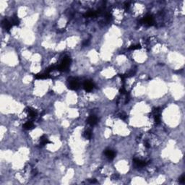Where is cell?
Masks as SVG:
<instances>
[{
	"label": "cell",
	"mask_w": 185,
	"mask_h": 185,
	"mask_svg": "<svg viewBox=\"0 0 185 185\" xmlns=\"http://www.w3.org/2000/svg\"><path fill=\"white\" fill-rule=\"evenodd\" d=\"M69 88L71 90H77L79 87V83L77 79L75 78H70L69 80Z\"/></svg>",
	"instance_id": "cell-3"
},
{
	"label": "cell",
	"mask_w": 185,
	"mask_h": 185,
	"mask_svg": "<svg viewBox=\"0 0 185 185\" xmlns=\"http://www.w3.org/2000/svg\"><path fill=\"white\" fill-rule=\"evenodd\" d=\"M49 139L47 138V137L46 135H43L41 139H40V145L41 146H43L45 145H46L47 143H49Z\"/></svg>",
	"instance_id": "cell-12"
},
{
	"label": "cell",
	"mask_w": 185,
	"mask_h": 185,
	"mask_svg": "<svg viewBox=\"0 0 185 185\" xmlns=\"http://www.w3.org/2000/svg\"><path fill=\"white\" fill-rule=\"evenodd\" d=\"M35 77L36 79H47V78L50 77V76H49V73L46 72L45 73H43V74H38L35 75Z\"/></svg>",
	"instance_id": "cell-10"
},
{
	"label": "cell",
	"mask_w": 185,
	"mask_h": 185,
	"mask_svg": "<svg viewBox=\"0 0 185 185\" xmlns=\"http://www.w3.org/2000/svg\"><path fill=\"white\" fill-rule=\"evenodd\" d=\"M90 183H96V181L95 179H92V180H90Z\"/></svg>",
	"instance_id": "cell-18"
},
{
	"label": "cell",
	"mask_w": 185,
	"mask_h": 185,
	"mask_svg": "<svg viewBox=\"0 0 185 185\" xmlns=\"http://www.w3.org/2000/svg\"><path fill=\"white\" fill-rule=\"evenodd\" d=\"M97 122H98V118L95 115H91L87 119V123L90 126H94L95 124H97Z\"/></svg>",
	"instance_id": "cell-4"
},
{
	"label": "cell",
	"mask_w": 185,
	"mask_h": 185,
	"mask_svg": "<svg viewBox=\"0 0 185 185\" xmlns=\"http://www.w3.org/2000/svg\"><path fill=\"white\" fill-rule=\"evenodd\" d=\"M71 63V59L70 58L68 57H66L64 58L63 61L62 62V63L57 67V70H60V71H64L68 69L70 64Z\"/></svg>",
	"instance_id": "cell-1"
},
{
	"label": "cell",
	"mask_w": 185,
	"mask_h": 185,
	"mask_svg": "<svg viewBox=\"0 0 185 185\" xmlns=\"http://www.w3.org/2000/svg\"><path fill=\"white\" fill-rule=\"evenodd\" d=\"M10 22H11L12 25H18L20 24V20H19L18 17L16 14H14V16L12 17Z\"/></svg>",
	"instance_id": "cell-11"
},
{
	"label": "cell",
	"mask_w": 185,
	"mask_h": 185,
	"mask_svg": "<svg viewBox=\"0 0 185 185\" xmlns=\"http://www.w3.org/2000/svg\"><path fill=\"white\" fill-rule=\"evenodd\" d=\"M133 161H134V163L135 164V166H136L137 167H140V168L144 167V166H146V164H147V163H146L145 160H142L138 159V158H135V159L133 160Z\"/></svg>",
	"instance_id": "cell-5"
},
{
	"label": "cell",
	"mask_w": 185,
	"mask_h": 185,
	"mask_svg": "<svg viewBox=\"0 0 185 185\" xmlns=\"http://www.w3.org/2000/svg\"><path fill=\"white\" fill-rule=\"evenodd\" d=\"M179 182L182 184H184L185 182V175H182L180 178H179Z\"/></svg>",
	"instance_id": "cell-16"
},
{
	"label": "cell",
	"mask_w": 185,
	"mask_h": 185,
	"mask_svg": "<svg viewBox=\"0 0 185 185\" xmlns=\"http://www.w3.org/2000/svg\"><path fill=\"white\" fill-rule=\"evenodd\" d=\"M91 136H92V133H91L90 130L87 129V130H86V132H84V137H86V139L90 140L91 138Z\"/></svg>",
	"instance_id": "cell-14"
},
{
	"label": "cell",
	"mask_w": 185,
	"mask_h": 185,
	"mask_svg": "<svg viewBox=\"0 0 185 185\" xmlns=\"http://www.w3.org/2000/svg\"><path fill=\"white\" fill-rule=\"evenodd\" d=\"M105 155H106V156L107 157L109 160H112V159H114V157L116 156V153H115V152H114V150L108 149V150H106Z\"/></svg>",
	"instance_id": "cell-8"
},
{
	"label": "cell",
	"mask_w": 185,
	"mask_h": 185,
	"mask_svg": "<svg viewBox=\"0 0 185 185\" xmlns=\"http://www.w3.org/2000/svg\"><path fill=\"white\" fill-rule=\"evenodd\" d=\"M141 23L148 26L152 25L154 24V18L151 15H148L141 20Z\"/></svg>",
	"instance_id": "cell-2"
},
{
	"label": "cell",
	"mask_w": 185,
	"mask_h": 185,
	"mask_svg": "<svg viewBox=\"0 0 185 185\" xmlns=\"http://www.w3.org/2000/svg\"><path fill=\"white\" fill-rule=\"evenodd\" d=\"M12 23H11V22H10L9 20H7V19H4L3 21H2V26H3V28L5 29L7 31H10V30L12 28Z\"/></svg>",
	"instance_id": "cell-6"
},
{
	"label": "cell",
	"mask_w": 185,
	"mask_h": 185,
	"mask_svg": "<svg viewBox=\"0 0 185 185\" xmlns=\"http://www.w3.org/2000/svg\"><path fill=\"white\" fill-rule=\"evenodd\" d=\"M140 49V45H133L129 47V49H131V50H135V49Z\"/></svg>",
	"instance_id": "cell-15"
},
{
	"label": "cell",
	"mask_w": 185,
	"mask_h": 185,
	"mask_svg": "<svg viewBox=\"0 0 185 185\" xmlns=\"http://www.w3.org/2000/svg\"><path fill=\"white\" fill-rule=\"evenodd\" d=\"M27 111H28V115L30 116V117H31V118H35V117H36V116H37V111H36L35 109H33L29 107V108L27 109Z\"/></svg>",
	"instance_id": "cell-9"
},
{
	"label": "cell",
	"mask_w": 185,
	"mask_h": 185,
	"mask_svg": "<svg viewBox=\"0 0 185 185\" xmlns=\"http://www.w3.org/2000/svg\"><path fill=\"white\" fill-rule=\"evenodd\" d=\"M145 146L146 148H150V144L148 143V141H145Z\"/></svg>",
	"instance_id": "cell-17"
},
{
	"label": "cell",
	"mask_w": 185,
	"mask_h": 185,
	"mask_svg": "<svg viewBox=\"0 0 185 185\" xmlns=\"http://www.w3.org/2000/svg\"><path fill=\"white\" fill-rule=\"evenodd\" d=\"M33 127H34V124H33V123L32 122H27L23 125V128L25 129H27V130L33 129Z\"/></svg>",
	"instance_id": "cell-13"
},
{
	"label": "cell",
	"mask_w": 185,
	"mask_h": 185,
	"mask_svg": "<svg viewBox=\"0 0 185 185\" xmlns=\"http://www.w3.org/2000/svg\"><path fill=\"white\" fill-rule=\"evenodd\" d=\"M84 89L86 90V91H91L93 88V83L89 80H86V82L84 83Z\"/></svg>",
	"instance_id": "cell-7"
}]
</instances>
